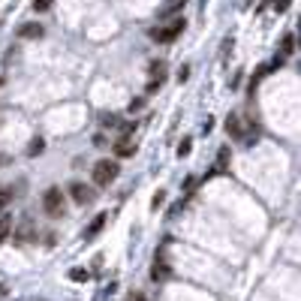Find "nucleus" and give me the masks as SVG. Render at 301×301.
<instances>
[{
	"mask_svg": "<svg viewBox=\"0 0 301 301\" xmlns=\"http://www.w3.org/2000/svg\"><path fill=\"white\" fill-rule=\"evenodd\" d=\"M9 202H12V187H3V190H0V211H3Z\"/></svg>",
	"mask_w": 301,
	"mask_h": 301,
	"instance_id": "nucleus-17",
	"label": "nucleus"
},
{
	"mask_svg": "<svg viewBox=\"0 0 301 301\" xmlns=\"http://www.w3.org/2000/svg\"><path fill=\"white\" fill-rule=\"evenodd\" d=\"M12 235H15V244H30V241L36 238V226H33V220L24 217V220L18 223V229L12 226Z\"/></svg>",
	"mask_w": 301,
	"mask_h": 301,
	"instance_id": "nucleus-4",
	"label": "nucleus"
},
{
	"mask_svg": "<svg viewBox=\"0 0 301 301\" xmlns=\"http://www.w3.org/2000/svg\"><path fill=\"white\" fill-rule=\"evenodd\" d=\"M142 106H145V99H133V103H130V112H139Z\"/></svg>",
	"mask_w": 301,
	"mask_h": 301,
	"instance_id": "nucleus-24",
	"label": "nucleus"
},
{
	"mask_svg": "<svg viewBox=\"0 0 301 301\" xmlns=\"http://www.w3.org/2000/svg\"><path fill=\"white\" fill-rule=\"evenodd\" d=\"M133 154H136V142L130 136H124V139L115 142V157H133Z\"/></svg>",
	"mask_w": 301,
	"mask_h": 301,
	"instance_id": "nucleus-7",
	"label": "nucleus"
},
{
	"mask_svg": "<svg viewBox=\"0 0 301 301\" xmlns=\"http://www.w3.org/2000/svg\"><path fill=\"white\" fill-rule=\"evenodd\" d=\"M48 6H51V0H33V9H36V12H45Z\"/></svg>",
	"mask_w": 301,
	"mask_h": 301,
	"instance_id": "nucleus-20",
	"label": "nucleus"
},
{
	"mask_svg": "<svg viewBox=\"0 0 301 301\" xmlns=\"http://www.w3.org/2000/svg\"><path fill=\"white\" fill-rule=\"evenodd\" d=\"M127 301H148V298H145L142 292H136V289H133V292H127Z\"/></svg>",
	"mask_w": 301,
	"mask_h": 301,
	"instance_id": "nucleus-22",
	"label": "nucleus"
},
{
	"mask_svg": "<svg viewBox=\"0 0 301 301\" xmlns=\"http://www.w3.org/2000/svg\"><path fill=\"white\" fill-rule=\"evenodd\" d=\"M69 277H72V280H75V283H84V280H87V277H90V274H87V271H84V268H72V271H69Z\"/></svg>",
	"mask_w": 301,
	"mask_h": 301,
	"instance_id": "nucleus-16",
	"label": "nucleus"
},
{
	"mask_svg": "<svg viewBox=\"0 0 301 301\" xmlns=\"http://www.w3.org/2000/svg\"><path fill=\"white\" fill-rule=\"evenodd\" d=\"M151 75H154V78L148 81V90L154 93V90L163 84V78H166V60H154V63H151Z\"/></svg>",
	"mask_w": 301,
	"mask_h": 301,
	"instance_id": "nucleus-6",
	"label": "nucleus"
},
{
	"mask_svg": "<svg viewBox=\"0 0 301 301\" xmlns=\"http://www.w3.org/2000/svg\"><path fill=\"white\" fill-rule=\"evenodd\" d=\"M42 148H45V142H42V139H33V142H30V148H27V154H30V157H36V154H42Z\"/></svg>",
	"mask_w": 301,
	"mask_h": 301,
	"instance_id": "nucleus-14",
	"label": "nucleus"
},
{
	"mask_svg": "<svg viewBox=\"0 0 301 301\" xmlns=\"http://www.w3.org/2000/svg\"><path fill=\"white\" fill-rule=\"evenodd\" d=\"M12 226H15L12 214H3V211H0V244H6V238L12 235Z\"/></svg>",
	"mask_w": 301,
	"mask_h": 301,
	"instance_id": "nucleus-11",
	"label": "nucleus"
},
{
	"mask_svg": "<svg viewBox=\"0 0 301 301\" xmlns=\"http://www.w3.org/2000/svg\"><path fill=\"white\" fill-rule=\"evenodd\" d=\"M226 163H229V148L220 151V157H217V172H226Z\"/></svg>",
	"mask_w": 301,
	"mask_h": 301,
	"instance_id": "nucleus-15",
	"label": "nucleus"
},
{
	"mask_svg": "<svg viewBox=\"0 0 301 301\" xmlns=\"http://www.w3.org/2000/svg\"><path fill=\"white\" fill-rule=\"evenodd\" d=\"M292 48H295V36H292V33H286V36H283V42H280V54L286 57V54H292Z\"/></svg>",
	"mask_w": 301,
	"mask_h": 301,
	"instance_id": "nucleus-13",
	"label": "nucleus"
},
{
	"mask_svg": "<svg viewBox=\"0 0 301 301\" xmlns=\"http://www.w3.org/2000/svg\"><path fill=\"white\" fill-rule=\"evenodd\" d=\"M184 27H187V21H184V18H175V21H169V24H163V27H154V30H151V39H157V42H175V39L184 33Z\"/></svg>",
	"mask_w": 301,
	"mask_h": 301,
	"instance_id": "nucleus-3",
	"label": "nucleus"
},
{
	"mask_svg": "<svg viewBox=\"0 0 301 301\" xmlns=\"http://www.w3.org/2000/svg\"><path fill=\"white\" fill-rule=\"evenodd\" d=\"M106 220H109V214H96V217H93V223L87 226L84 238H93V235H99V232H103V226H106Z\"/></svg>",
	"mask_w": 301,
	"mask_h": 301,
	"instance_id": "nucleus-12",
	"label": "nucleus"
},
{
	"mask_svg": "<svg viewBox=\"0 0 301 301\" xmlns=\"http://www.w3.org/2000/svg\"><path fill=\"white\" fill-rule=\"evenodd\" d=\"M18 36H21V39H39V36H42V24H36V21H27V24H21Z\"/></svg>",
	"mask_w": 301,
	"mask_h": 301,
	"instance_id": "nucleus-8",
	"label": "nucleus"
},
{
	"mask_svg": "<svg viewBox=\"0 0 301 301\" xmlns=\"http://www.w3.org/2000/svg\"><path fill=\"white\" fill-rule=\"evenodd\" d=\"M42 211H45L48 217H63V211H66L63 190H57V187H48V190H45V196H42Z\"/></svg>",
	"mask_w": 301,
	"mask_h": 301,
	"instance_id": "nucleus-2",
	"label": "nucleus"
},
{
	"mask_svg": "<svg viewBox=\"0 0 301 301\" xmlns=\"http://www.w3.org/2000/svg\"><path fill=\"white\" fill-rule=\"evenodd\" d=\"M118 172H121V169H118L115 160H109V157H106V160H96V163H93V184H96V187H109V184L118 178Z\"/></svg>",
	"mask_w": 301,
	"mask_h": 301,
	"instance_id": "nucleus-1",
	"label": "nucleus"
},
{
	"mask_svg": "<svg viewBox=\"0 0 301 301\" xmlns=\"http://www.w3.org/2000/svg\"><path fill=\"white\" fill-rule=\"evenodd\" d=\"M226 133H229V136H244V121H241V115H229V118H226Z\"/></svg>",
	"mask_w": 301,
	"mask_h": 301,
	"instance_id": "nucleus-9",
	"label": "nucleus"
},
{
	"mask_svg": "<svg viewBox=\"0 0 301 301\" xmlns=\"http://www.w3.org/2000/svg\"><path fill=\"white\" fill-rule=\"evenodd\" d=\"M190 145H193V139H181V145H178V157H187V154H190Z\"/></svg>",
	"mask_w": 301,
	"mask_h": 301,
	"instance_id": "nucleus-18",
	"label": "nucleus"
},
{
	"mask_svg": "<svg viewBox=\"0 0 301 301\" xmlns=\"http://www.w3.org/2000/svg\"><path fill=\"white\" fill-rule=\"evenodd\" d=\"M69 196H72V202L75 205H87V202H93V187H87V184H81V181H75V184H69Z\"/></svg>",
	"mask_w": 301,
	"mask_h": 301,
	"instance_id": "nucleus-5",
	"label": "nucleus"
},
{
	"mask_svg": "<svg viewBox=\"0 0 301 301\" xmlns=\"http://www.w3.org/2000/svg\"><path fill=\"white\" fill-rule=\"evenodd\" d=\"M3 295H6V286H3V283H0V298H3Z\"/></svg>",
	"mask_w": 301,
	"mask_h": 301,
	"instance_id": "nucleus-25",
	"label": "nucleus"
},
{
	"mask_svg": "<svg viewBox=\"0 0 301 301\" xmlns=\"http://www.w3.org/2000/svg\"><path fill=\"white\" fill-rule=\"evenodd\" d=\"M187 75H190V66H181L178 69V81H187Z\"/></svg>",
	"mask_w": 301,
	"mask_h": 301,
	"instance_id": "nucleus-23",
	"label": "nucleus"
},
{
	"mask_svg": "<svg viewBox=\"0 0 301 301\" xmlns=\"http://www.w3.org/2000/svg\"><path fill=\"white\" fill-rule=\"evenodd\" d=\"M163 202H166V193H163V190H157V193H154V199H151V208L157 211V208H160Z\"/></svg>",
	"mask_w": 301,
	"mask_h": 301,
	"instance_id": "nucleus-19",
	"label": "nucleus"
},
{
	"mask_svg": "<svg viewBox=\"0 0 301 301\" xmlns=\"http://www.w3.org/2000/svg\"><path fill=\"white\" fill-rule=\"evenodd\" d=\"M169 274H172V271H169V262H163V259L157 256V262H154V268H151V280L160 283V280H166Z\"/></svg>",
	"mask_w": 301,
	"mask_h": 301,
	"instance_id": "nucleus-10",
	"label": "nucleus"
},
{
	"mask_svg": "<svg viewBox=\"0 0 301 301\" xmlns=\"http://www.w3.org/2000/svg\"><path fill=\"white\" fill-rule=\"evenodd\" d=\"M289 3H292V0H274V9H277V12H286Z\"/></svg>",
	"mask_w": 301,
	"mask_h": 301,
	"instance_id": "nucleus-21",
	"label": "nucleus"
}]
</instances>
